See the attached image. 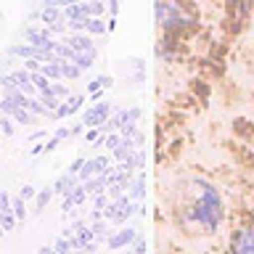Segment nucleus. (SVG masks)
Instances as JSON below:
<instances>
[{"mask_svg": "<svg viewBox=\"0 0 254 254\" xmlns=\"http://www.w3.org/2000/svg\"><path fill=\"white\" fill-rule=\"evenodd\" d=\"M196 183H198V188H201V193L196 196L193 206H190L188 220L201 228L204 233L214 236L220 228V222H222V198H220L217 190H214V186H209V183H204V180H196Z\"/></svg>", "mask_w": 254, "mask_h": 254, "instance_id": "nucleus-1", "label": "nucleus"}, {"mask_svg": "<svg viewBox=\"0 0 254 254\" xmlns=\"http://www.w3.org/2000/svg\"><path fill=\"white\" fill-rule=\"evenodd\" d=\"M135 212H138V204H135L127 193L119 196V198H111V201L103 206V217H106L111 225H125Z\"/></svg>", "mask_w": 254, "mask_h": 254, "instance_id": "nucleus-2", "label": "nucleus"}, {"mask_svg": "<svg viewBox=\"0 0 254 254\" xmlns=\"http://www.w3.org/2000/svg\"><path fill=\"white\" fill-rule=\"evenodd\" d=\"M64 43H69L74 51L79 53H93V56H98V48H95L93 43V35H87V32H66V35L61 37Z\"/></svg>", "mask_w": 254, "mask_h": 254, "instance_id": "nucleus-3", "label": "nucleus"}, {"mask_svg": "<svg viewBox=\"0 0 254 254\" xmlns=\"http://www.w3.org/2000/svg\"><path fill=\"white\" fill-rule=\"evenodd\" d=\"M109 117H111V103H109V101H103V103H95V106L85 109L82 125H85V127H101Z\"/></svg>", "mask_w": 254, "mask_h": 254, "instance_id": "nucleus-4", "label": "nucleus"}, {"mask_svg": "<svg viewBox=\"0 0 254 254\" xmlns=\"http://www.w3.org/2000/svg\"><path fill=\"white\" fill-rule=\"evenodd\" d=\"M135 238H138V230H135L132 225H125L119 230H111V236L106 238V246L109 249H125V246L135 244Z\"/></svg>", "mask_w": 254, "mask_h": 254, "instance_id": "nucleus-5", "label": "nucleus"}, {"mask_svg": "<svg viewBox=\"0 0 254 254\" xmlns=\"http://www.w3.org/2000/svg\"><path fill=\"white\" fill-rule=\"evenodd\" d=\"M101 172H109V156L85 159V164H82V170L77 172V178H79V183H82V180H90V178H95V175H101Z\"/></svg>", "mask_w": 254, "mask_h": 254, "instance_id": "nucleus-6", "label": "nucleus"}, {"mask_svg": "<svg viewBox=\"0 0 254 254\" xmlns=\"http://www.w3.org/2000/svg\"><path fill=\"white\" fill-rule=\"evenodd\" d=\"M230 249L241 252V254H254V225L246 230H238V233L230 238Z\"/></svg>", "mask_w": 254, "mask_h": 254, "instance_id": "nucleus-7", "label": "nucleus"}, {"mask_svg": "<svg viewBox=\"0 0 254 254\" xmlns=\"http://www.w3.org/2000/svg\"><path fill=\"white\" fill-rule=\"evenodd\" d=\"M82 103H85V95H74V98H64V101L59 103V109L53 111V117L59 119V117H69V114H77Z\"/></svg>", "mask_w": 254, "mask_h": 254, "instance_id": "nucleus-8", "label": "nucleus"}, {"mask_svg": "<svg viewBox=\"0 0 254 254\" xmlns=\"http://www.w3.org/2000/svg\"><path fill=\"white\" fill-rule=\"evenodd\" d=\"M77 183H79V178H77V175L66 172V175H61V178L53 183V190H56L59 196H69L71 190H74V186H77Z\"/></svg>", "mask_w": 254, "mask_h": 254, "instance_id": "nucleus-9", "label": "nucleus"}, {"mask_svg": "<svg viewBox=\"0 0 254 254\" xmlns=\"http://www.w3.org/2000/svg\"><path fill=\"white\" fill-rule=\"evenodd\" d=\"M135 148H138V146H135V140H132V138H122V140L117 143V148H111V156H114L117 162H125V159L130 156Z\"/></svg>", "mask_w": 254, "mask_h": 254, "instance_id": "nucleus-10", "label": "nucleus"}, {"mask_svg": "<svg viewBox=\"0 0 254 254\" xmlns=\"http://www.w3.org/2000/svg\"><path fill=\"white\" fill-rule=\"evenodd\" d=\"M90 228H93L95 241H98V244H106V238L111 236V222H109L106 217H101V220H93Z\"/></svg>", "mask_w": 254, "mask_h": 254, "instance_id": "nucleus-11", "label": "nucleus"}, {"mask_svg": "<svg viewBox=\"0 0 254 254\" xmlns=\"http://www.w3.org/2000/svg\"><path fill=\"white\" fill-rule=\"evenodd\" d=\"M127 196L132 198V201H140L143 196H146V175H135L132 183H130V188H127Z\"/></svg>", "mask_w": 254, "mask_h": 254, "instance_id": "nucleus-12", "label": "nucleus"}, {"mask_svg": "<svg viewBox=\"0 0 254 254\" xmlns=\"http://www.w3.org/2000/svg\"><path fill=\"white\" fill-rule=\"evenodd\" d=\"M61 16H64V8H61V5H45V8H40V21L48 24V27H51V24H56Z\"/></svg>", "mask_w": 254, "mask_h": 254, "instance_id": "nucleus-13", "label": "nucleus"}, {"mask_svg": "<svg viewBox=\"0 0 254 254\" xmlns=\"http://www.w3.org/2000/svg\"><path fill=\"white\" fill-rule=\"evenodd\" d=\"M85 32H87V35H106V32H111V29H109V24H106L103 16H90Z\"/></svg>", "mask_w": 254, "mask_h": 254, "instance_id": "nucleus-14", "label": "nucleus"}, {"mask_svg": "<svg viewBox=\"0 0 254 254\" xmlns=\"http://www.w3.org/2000/svg\"><path fill=\"white\" fill-rule=\"evenodd\" d=\"M79 74H82V69H79L74 61L61 59V77H64V79H77Z\"/></svg>", "mask_w": 254, "mask_h": 254, "instance_id": "nucleus-15", "label": "nucleus"}, {"mask_svg": "<svg viewBox=\"0 0 254 254\" xmlns=\"http://www.w3.org/2000/svg\"><path fill=\"white\" fill-rule=\"evenodd\" d=\"M53 193H56V190H53V186H51V188H43V190H37V196H35V209H37V212H43L45 206L51 204Z\"/></svg>", "mask_w": 254, "mask_h": 254, "instance_id": "nucleus-16", "label": "nucleus"}, {"mask_svg": "<svg viewBox=\"0 0 254 254\" xmlns=\"http://www.w3.org/2000/svg\"><path fill=\"white\" fill-rule=\"evenodd\" d=\"M11 212L16 214V220H19V222L27 220V206H24V198H21V196L11 198Z\"/></svg>", "mask_w": 254, "mask_h": 254, "instance_id": "nucleus-17", "label": "nucleus"}, {"mask_svg": "<svg viewBox=\"0 0 254 254\" xmlns=\"http://www.w3.org/2000/svg\"><path fill=\"white\" fill-rule=\"evenodd\" d=\"M71 61H74L77 66L85 71V69H90L93 64H95V56H93V53H79V51H77V53H74V59H71Z\"/></svg>", "mask_w": 254, "mask_h": 254, "instance_id": "nucleus-18", "label": "nucleus"}, {"mask_svg": "<svg viewBox=\"0 0 254 254\" xmlns=\"http://www.w3.org/2000/svg\"><path fill=\"white\" fill-rule=\"evenodd\" d=\"M0 132L5 135V138H11V135L16 132V125H13V117H8V114H3L0 117Z\"/></svg>", "mask_w": 254, "mask_h": 254, "instance_id": "nucleus-19", "label": "nucleus"}, {"mask_svg": "<svg viewBox=\"0 0 254 254\" xmlns=\"http://www.w3.org/2000/svg\"><path fill=\"white\" fill-rule=\"evenodd\" d=\"M109 85H111V77H98V79H93V82H90V87H87V93L95 95L98 90H103V87H109Z\"/></svg>", "mask_w": 254, "mask_h": 254, "instance_id": "nucleus-20", "label": "nucleus"}, {"mask_svg": "<svg viewBox=\"0 0 254 254\" xmlns=\"http://www.w3.org/2000/svg\"><path fill=\"white\" fill-rule=\"evenodd\" d=\"M53 252H59V254L71 252V241H69L66 236H59V238H56V244H53Z\"/></svg>", "mask_w": 254, "mask_h": 254, "instance_id": "nucleus-21", "label": "nucleus"}, {"mask_svg": "<svg viewBox=\"0 0 254 254\" xmlns=\"http://www.w3.org/2000/svg\"><path fill=\"white\" fill-rule=\"evenodd\" d=\"M0 225L5 228V233H8V230H13V225H16V214H13V212H0Z\"/></svg>", "mask_w": 254, "mask_h": 254, "instance_id": "nucleus-22", "label": "nucleus"}, {"mask_svg": "<svg viewBox=\"0 0 254 254\" xmlns=\"http://www.w3.org/2000/svg\"><path fill=\"white\" fill-rule=\"evenodd\" d=\"M87 19H90V16H85V19H66L69 21V32H85L87 29Z\"/></svg>", "mask_w": 254, "mask_h": 254, "instance_id": "nucleus-23", "label": "nucleus"}, {"mask_svg": "<svg viewBox=\"0 0 254 254\" xmlns=\"http://www.w3.org/2000/svg\"><path fill=\"white\" fill-rule=\"evenodd\" d=\"M53 95H56V98H69V87L64 85L61 79H56V82H53Z\"/></svg>", "mask_w": 254, "mask_h": 254, "instance_id": "nucleus-24", "label": "nucleus"}, {"mask_svg": "<svg viewBox=\"0 0 254 254\" xmlns=\"http://www.w3.org/2000/svg\"><path fill=\"white\" fill-rule=\"evenodd\" d=\"M0 212H11V196L0 190Z\"/></svg>", "mask_w": 254, "mask_h": 254, "instance_id": "nucleus-25", "label": "nucleus"}, {"mask_svg": "<svg viewBox=\"0 0 254 254\" xmlns=\"http://www.w3.org/2000/svg\"><path fill=\"white\" fill-rule=\"evenodd\" d=\"M106 11H109V16H117L119 13V0H106Z\"/></svg>", "mask_w": 254, "mask_h": 254, "instance_id": "nucleus-26", "label": "nucleus"}, {"mask_svg": "<svg viewBox=\"0 0 254 254\" xmlns=\"http://www.w3.org/2000/svg\"><path fill=\"white\" fill-rule=\"evenodd\" d=\"M82 164H85V159H74V162L69 164V170H66V172H71V175H77L79 170H82Z\"/></svg>", "mask_w": 254, "mask_h": 254, "instance_id": "nucleus-27", "label": "nucleus"}, {"mask_svg": "<svg viewBox=\"0 0 254 254\" xmlns=\"http://www.w3.org/2000/svg\"><path fill=\"white\" fill-rule=\"evenodd\" d=\"M19 196H21V198H35V196H37V190H35V188H32V186H24Z\"/></svg>", "mask_w": 254, "mask_h": 254, "instance_id": "nucleus-28", "label": "nucleus"}, {"mask_svg": "<svg viewBox=\"0 0 254 254\" xmlns=\"http://www.w3.org/2000/svg\"><path fill=\"white\" fill-rule=\"evenodd\" d=\"M59 143H61V138H59V135H56V138H53L51 143H48V146H43V154H51L53 148H59Z\"/></svg>", "mask_w": 254, "mask_h": 254, "instance_id": "nucleus-29", "label": "nucleus"}, {"mask_svg": "<svg viewBox=\"0 0 254 254\" xmlns=\"http://www.w3.org/2000/svg\"><path fill=\"white\" fill-rule=\"evenodd\" d=\"M135 252H138V254H143V252H146V241H143L140 236L135 238Z\"/></svg>", "mask_w": 254, "mask_h": 254, "instance_id": "nucleus-30", "label": "nucleus"}, {"mask_svg": "<svg viewBox=\"0 0 254 254\" xmlns=\"http://www.w3.org/2000/svg\"><path fill=\"white\" fill-rule=\"evenodd\" d=\"M45 5H61V0H40V8H45Z\"/></svg>", "mask_w": 254, "mask_h": 254, "instance_id": "nucleus-31", "label": "nucleus"}, {"mask_svg": "<svg viewBox=\"0 0 254 254\" xmlns=\"http://www.w3.org/2000/svg\"><path fill=\"white\" fill-rule=\"evenodd\" d=\"M85 138H87V140H95V138H98V127H93V130H90V132H87V135H85Z\"/></svg>", "mask_w": 254, "mask_h": 254, "instance_id": "nucleus-32", "label": "nucleus"}, {"mask_svg": "<svg viewBox=\"0 0 254 254\" xmlns=\"http://www.w3.org/2000/svg\"><path fill=\"white\" fill-rule=\"evenodd\" d=\"M37 138H45V130H37V132L29 135V140H37Z\"/></svg>", "mask_w": 254, "mask_h": 254, "instance_id": "nucleus-33", "label": "nucleus"}, {"mask_svg": "<svg viewBox=\"0 0 254 254\" xmlns=\"http://www.w3.org/2000/svg\"><path fill=\"white\" fill-rule=\"evenodd\" d=\"M3 233H5V228H3V225H0V238H3Z\"/></svg>", "mask_w": 254, "mask_h": 254, "instance_id": "nucleus-34", "label": "nucleus"}, {"mask_svg": "<svg viewBox=\"0 0 254 254\" xmlns=\"http://www.w3.org/2000/svg\"><path fill=\"white\" fill-rule=\"evenodd\" d=\"M0 101H3V95H0Z\"/></svg>", "mask_w": 254, "mask_h": 254, "instance_id": "nucleus-35", "label": "nucleus"}]
</instances>
